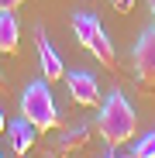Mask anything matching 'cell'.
Returning a JSON list of instances; mask_svg holds the SVG:
<instances>
[{
	"mask_svg": "<svg viewBox=\"0 0 155 158\" xmlns=\"http://www.w3.org/2000/svg\"><path fill=\"white\" fill-rule=\"evenodd\" d=\"M97 131H100V138L110 148L131 141L138 134V114H135L131 103L124 100V93H110L107 100H103L100 117H97Z\"/></svg>",
	"mask_w": 155,
	"mask_h": 158,
	"instance_id": "6da1fadb",
	"label": "cell"
},
{
	"mask_svg": "<svg viewBox=\"0 0 155 158\" xmlns=\"http://www.w3.org/2000/svg\"><path fill=\"white\" fill-rule=\"evenodd\" d=\"M21 117H28L38 131H52L59 124V107L52 100V89H48V79L41 83H31L28 89L21 93Z\"/></svg>",
	"mask_w": 155,
	"mask_h": 158,
	"instance_id": "7a4b0ae2",
	"label": "cell"
},
{
	"mask_svg": "<svg viewBox=\"0 0 155 158\" xmlns=\"http://www.w3.org/2000/svg\"><path fill=\"white\" fill-rule=\"evenodd\" d=\"M35 48H38V65H41V76L48 79V83H59V79H66V65H62V59H59V52L52 48V41H48V35H45V28H41V24L35 28Z\"/></svg>",
	"mask_w": 155,
	"mask_h": 158,
	"instance_id": "3957f363",
	"label": "cell"
},
{
	"mask_svg": "<svg viewBox=\"0 0 155 158\" xmlns=\"http://www.w3.org/2000/svg\"><path fill=\"white\" fill-rule=\"evenodd\" d=\"M131 59H135L138 79H141V83H148V86H155V28H145V35L138 38Z\"/></svg>",
	"mask_w": 155,
	"mask_h": 158,
	"instance_id": "277c9868",
	"label": "cell"
},
{
	"mask_svg": "<svg viewBox=\"0 0 155 158\" xmlns=\"http://www.w3.org/2000/svg\"><path fill=\"white\" fill-rule=\"evenodd\" d=\"M66 86H69V96L72 103H80V107H97V100H100V86H97V79L83 69H76L66 76Z\"/></svg>",
	"mask_w": 155,
	"mask_h": 158,
	"instance_id": "5b68a950",
	"label": "cell"
},
{
	"mask_svg": "<svg viewBox=\"0 0 155 158\" xmlns=\"http://www.w3.org/2000/svg\"><path fill=\"white\" fill-rule=\"evenodd\" d=\"M35 134H38V127H35L28 117H17V120H11V124H7V138H11L14 155H28V151H31V144H35Z\"/></svg>",
	"mask_w": 155,
	"mask_h": 158,
	"instance_id": "8992f818",
	"label": "cell"
},
{
	"mask_svg": "<svg viewBox=\"0 0 155 158\" xmlns=\"http://www.w3.org/2000/svg\"><path fill=\"white\" fill-rule=\"evenodd\" d=\"M17 38H21V24L14 10H0V52H17Z\"/></svg>",
	"mask_w": 155,
	"mask_h": 158,
	"instance_id": "52a82bcc",
	"label": "cell"
},
{
	"mask_svg": "<svg viewBox=\"0 0 155 158\" xmlns=\"http://www.w3.org/2000/svg\"><path fill=\"white\" fill-rule=\"evenodd\" d=\"M97 28H100V17H93V14H72V31H76V41H80L83 48H90V41H93V35H97Z\"/></svg>",
	"mask_w": 155,
	"mask_h": 158,
	"instance_id": "ba28073f",
	"label": "cell"
},
{
	"mask_svg": "<svg viewBox=\"0 0 155 158\" xmlns=\"http://www.w3.org/2000/svg\"><path fill=\"white\" fill-rule=\"evenodd\" d=\"M90 55H97L100 59V65H107V69H114V45H110V38H107V31H103V24L97 28V35H93V41H90Z\"/></svg>",
	"mask_w": 155,
	"mask_h": 158,
	"instance_id": "9c48e42d",
	"label": "cell"
},
{
	"mask_svg": "<svg viewBox=\"0 0 155 158\" xmlns=\"http://www.w3.org/2000/svg\"><path fill=\"white\" fill-rule=\"evenodd\" d=\"M86 134H90L86 127H72V131H62V138H59V148H62V151H69V148H80V144L86 141Z\"/></svg>",
	"mask_w": 155,
	"mask_h": 158,
	"instance_id": "30bf717a",
	"label": "cell"
},
{
	"mask_svg": "<svg viewBox=\"0 0 155 158\" xmlns=\"http://www.w3.org/2000/svg\"><path fill=\"white\" fill-rule=\"evenodd\" d=\"M135 158H155V131H148V134H141L135 141Z\"/></svg>",
	"mask_w": 155,
	"mask_h": 158,
	"instance_id": "8fae6325",
	"label": "cell"
},
{
	"mask_svg": "<svg viewBox=\"0 0 155 158\" xmlns=\"http://www.w3.org/2000/svg\"><path fill=\"white\" fill-rule=\"evenodd\" d=\"M110 7H114V10H121V14H127V10L135 7V0H110Z\"/></svg>",
	"mask_w": 155,
	"mask_h": 158,
	"instance_id": "7c38bea8",
	"label": "cell"
},
{
	"mask_svg": "<svg viewBox=\"0 0 155 158\" xmlns=\"http://www.w3.org/2000/svg\"><path fill=\"white\" fill-rule=\"evenodd\" d=\"M24 0H0V10H17Z\"/></svg>",
	"mask_w": 155,
	"mask_h": 158,
	"instance_id": "4fadbf2b",
	"label": "cell"
},
{
	"mask_svg": "<svg viewBox=\"0 0 155 158\" xmlns=\"http://www.w3.org/2000/svg\"><path fill=\"white\" fill-rule=\"evenodd\" d=\"M107 158H135V155H127V151H124V155H121V151H110Z\"/></svg>",
	"mask_w": 155,
	"mask_h": 158,
	"instance_id": "5bb4252c",
	"label": "cell"
},
{
	"mask_svg": "<svg viewBox=\"0 0 155 158\" xmlns=\"http://www.w3.org/2000/svg\"><path fill=\"white\" fill-rule=\"evenodd\" d=\"M7 131V117H4V110H0V134Z\"/></svg>",
	"mask_w": 155,
	"mask_h": 158,
	"instance_id": "9a60e30c",
	"label": "cell"
},
{
	"mask_svg": "<svg viewBox=\"0 0 155 158\" xmlns=\"http://www.w3.org/2000/svg\"><path fill=\"white\" fill-rule=\"evenodd\" d=\"M148 10H152V21H155V0H148Z\"/></svg>",
	"mask_w": 155,
	"mask_h": 158,
	"instance_id": "2e32d148",
	"label": "cell"
},
{
	"mask_svg": "<svg viewBox=\"0 0 155 158\" xmlns=\"http://www.w3.org/2000/svg\"><path fill=\"white\" fill-rule=\"evenodd\" d=\"M0 83H4V76H0Z\"/></svg>",
	"mask_w": 155,
	"mask_h": 158,
	"instance_id": "e0dca14e",
	"label": "cell"
},
{
	"mask_svg": "<svg viewBox=\"0 0 155 158\" xmlns=\"http://www.w3.org/2000/svg\"><path fill=\"white\" fill-rule=\"evenodd\" d=\"M103 158H107V155H103Z\"/></svg>",
	"mask_w": 155,
	"mask_h": 158,
	"instance_id": "ac0fdd59",
	"label": "cell"
}]
</instances>
